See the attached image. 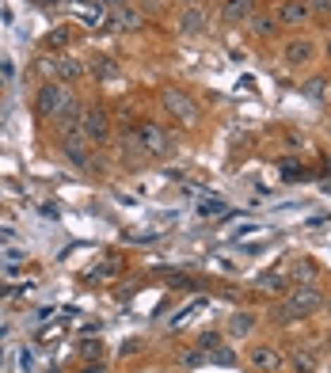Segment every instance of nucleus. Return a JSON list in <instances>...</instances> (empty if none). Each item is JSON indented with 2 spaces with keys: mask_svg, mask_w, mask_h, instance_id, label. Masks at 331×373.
Listing matches in <instances>:
<instances>
[{
  "mask_svg": "<svg viewBox=\"0 0 331 373\" xmlns=\"http://www.w3.org/2000/svg\"><path fill=\"white\" fill-rule=\"evenodd\" d=\"M293 373H316V366H320V358H316V350H293Z\"/></svg>",
  "mask_w": 331,
  "mask_h": 373,
  "instance_id": "13",
  "label": "nucleus"
},
{
  "mask_svg": "<svg viewBox=\"0 0 331 373\" xmlns=\"http://www.w3.org/2000/svg\"><path fill=\"white\" fill-rule=\"evenodd\" d=\"M221 335H217V331H202V339H198V350H202V354H210L213 347H221Z\"/></svg>",
  "mask_w": 331,
  "mask_h": 373,
  "instance_id": "21",
  "label": "nucleus"
},
{
  "mask_svg": "<svg viewBox=\"0 0 331 373\" xmlns=\"http://www.w3.org/2000/svg\"><path fill=\"white\" fill-rule=\"evenodd\" d=\"M255 328V316L251 312H232L229 316V335H236V339H240V335H248Z\"/></svg>",
  "mask_w": 331,
  "mask_h": 373,
  "instance_id": "15",
  "label": "nucleus"
},
{
  "mask_svg": "<svg viewBox=\"0 0 331 373\" xmlns=\"http://www.w3.org/2000/svg\"><path fill=\"white\" fill-rule=\"evenodd\" d=\"M61 156L69 164H77V167H88L92 164V141L80 134V129H65V137H61Z\"/></svg>",
  "mask_w": 331,
  "mask_h": 373,
  "instance_id": "6",
  "label": "nucleus"
},
{
  "mask_svg": "<svg viewBox=\"0 0 331 373\" xmlns=\"http://www.w3.org/2000/svg\"><path fill=\"white\" fill-rule=\"evenodd\" d=\"M327 347H331V335H327Z\"/></svg>",
  "mask_w": 331,
  "mask_h": 373,
  "instance_id": "29",
  "label": "nucleus"
},
{
  "mask_svg": "<svg viewBox=\"0 0 331 373\" xmlns=\"http://www.w3.org/2000/svg\"><path fill=\"white\" fill-rule=\"evenodd\" d=\"M305 96H312V99H327V77H312V80H305Z\"/></svg>",
  "mask_w": 331,
  "mask_h": 373,
  "instance_id": "19",
  "label": "nucleus"
},
{
  "mask_svg": "<svg viewBox=\"0 0 331 373\" xmlns=\"http://www.w3.org/2000/svg\"><path fill=\"white\" fill-rule=\"evenodd\" d=\"M42 4H46V8H50V4H58V0H42Z\"/></svg>",
  "mask_w": 331,
  "mask_h": 373,
  "instance_id": "28",
  "label": "nucleus"
},
{
  "mask_svg": "<svg viewBox=\"0 0 331 373\" xmlns=\"http://www.w3.org/2000/svg\"><path fill=\"white\" fill-rule=\"evenodd\" d=\"M111 274H118V263H115V259H103V263H96V267L88 270L92 282H107Z\"/></svg>",
  "mask_w": 331,
  "mask_h": 373,
  "instance_id": "17",
  "label": "nucleus"
},
{
  "mask_svg": "<svg viewBox=\"0 0 331 373\" xmlns=\"http://www.w3.org/2000/svg\"><path fill=\"white\" fill-rule=\"evenodd\" d=\"M69 42V31L65 27H58V31H50V46H65Z\"/></svg>",
  "mask_w": 331,
  "mask_h": 373,
  "instance_id": "24",
  "label": "nucleus"
},
{
  "mask_svg": "<svg viewBox=\"0 0 331 373\" xmlns=\"http://www.w3.org/2000/svg\"><path fill=\"white\" fill-rule=\"evenodd\" d=\"M122 4H126V0H103L99 8H122Z\"/></svg>",
  "mask_w": 331,
  "mask_h": 373,
  "instance_id": "26",
  "label": "nucleus"
},
{
  "mask_svg": "<svg viewBox=\"0 0 331 373\" xmlns=\"http://www.w3.org/2000/svg\"><path fill=\"white\" fill-rule=\"evenodd\" d=\"M206 362H213V366H236V354L221 343V347H213L210 354H206Z\"/></svg>",
  "mask_w": 331,
  "mask_h": 373,
  "instance_id": "18",
  "label": "nucleus"
},
{
  "mask_svg": "<svg viewBox=\"0 0 331 373\" xmlns=\"http://www.w3.org/2000/svg\"><path fill=\"white\" fill-rule=\"evenodd\" d=\"M221 15H225V23H248L255 15V0H225Z\"/></svg>",
  "mask_w": 331,
  "mask_h": 373,
  "instance_id": "9",
  "label": "nucleus"
},
{
  "mask_svg": "<svg viewBox=\"0 0 331 373\" xmlns=\"http://www.w3.org/2000/svg\"><path fill=\"white\" fill-rule=\"evenodd\" d=\"M259 286H263V290H282V286H286V278H282V274H263Z\"/></svg>",
  "mask_w": 331,
  "mask_h": 373,
  "instance_id": "22",
  "label": "nucleus"
},
{
  "mask_svg": "<svg viewBox=\"0 0 331 373\" xmlns=\"http://www.w3.org/2000/svg\"><path fill=\"white\" fill-rule=\"evenodd\" d=\"M248 358H251V366L259 373H278L282 366H286V354H282L278 347H255Z\"/></svg>",
  "mask_w": 331,
  "mask_h": 373,
  "instance_id": "7",
  "label": "nucleus"
},
{
  "mask_svg": "<svg viewBox=\"0 0 331 373\" xmlns=\"http://www.w3.org/2000/svg\"><path fill=\"white\" fill-rule=\"evenodd\" d=\"M202 362H206L202 350H187V354H183V366H202Z\"/></svg>",
  "mask_w": 331,
  "mask_h": 373,
  "instance_id": "23",
  "label": "nucleus"
},
{
  "mask_svg": "<svg viewBox=\"0 0 331 373\" xmlns=\"http://www.w3.org/2000/svg\"><path fill=\"white\" fill-rule=\"evenodd\" d=\"M137 141H141V153L145 156H168L172 153V137H168L164 126H156V122H141Z\"/></svg>",
  "mask_w": 331,
  "mask_h": 373,
  "instance_id": "4",
  "label": "nucleus"
},
{
  "mask_svg": "<svg viewBox=\"0 0 331 373\" xmlns=\"http://www.w3.org/2000/svg\"><path fill=\"white\" fill-rule=\"evenodd\" d=\"M115 27H122V31H141L145 20H141V12L134 4H122V8H115Z\"/></svg>",
  "mask_w": 331,
  "mask_h": 373,
  "instance_id": "10",
  "label": "nucleus"
},
{
  "mask_svg": "<svg viewBox=\"0 0 331 373\" xmlns=\"http://www.w3.org/2000/svg\"><path fill=\"white\" fill-rule=\"evenodd\" d=\"M179 31H183V34H202L206 31V15L198 12V8H187L183 20H179Z\"/></svg>",
  "mask_w": 331,
  "mask_h": 373,
  "instance_id": "12",
  "label": "nucleus"
},
{
  "mask_svg": "<svg viewBox=\"0 0 331 373\" xmlns=\"http://www.w3.org/2000/svg\"><path fill=\"white\" fill-rule=\"evenodd\" d=\"M46 69H54V72H58V77H65V80H77L80 72H84V65L73 61V58H61V61H46Z\"/></svg>",
  "mask_w": 331,
  "mask_h": 373,
  "instance_id": "14",
  "label": "nucleus"
},
{
  "mask_svg": "<svg viewBox=\"0 0 331 373\" xmlns=\"http://www.w3.org/2000/svg\"><path fill=\"white\" fill-rule=\"evenodd\" d=\"M35 107H39L42 118H65L73 107H77V96H73L69 84L50 80V84H42V88H39V99H35Z\"/></svg>",
  "mask_w": 331,
  "mask_h": 373,
  "instance_id": "2",
  "label": "nucleus"
},
{
  "mask_svg": "<svg viewBox=\"0 0 331 373\" xmlns=\"http://www.w3.org/2000/svg\"><path fill=\"white\" fill-rule=\"evenodd\" d=\"M92 72H96V77H103V80H115V77H118V65L111 61V58H99L96 65H92Z\"/></svg>",
  "mask_w": 331,
  "mask_h": 373,
  "instance_id": "20",
  "label": "nucleus"
},
{
  "mask_svg": "<svg viewBox=\"0 0 331 373\" xmlns=\"http://www.w3.org/2000/svg\"><path fill=\"white\" fill-rule=\"evenodd\" d=\"M312 8L305 4V0H282L278 4V23H289V27H301L308 20Z\"/></svg>",
  "mask_w": 331,
  "mask_h": 373,
  "instance_id": "8",
  "label": "nucleus"
},
{
  "mask_svg": "<svg viewBox=\"0 0 331 373\" xmlns=\"http://www.w3.org/2000/svg\"><path fill=\"white\" fill-rule=\"evenodd\" d=\"M312 8L316 12H331V0H312Z\"/></svg>",
  "mask_w": 331,
  "mask_h": 373,
  "instance_id": "25",
  "label": "nucleus"
},
{
  "mask_svg": "<svg viewBox=\"0 0 331 373\" xmlns=\"http://www.w3.org/2000/svg\"><path fill=\"white\" fill-rule=\"evenodd\" d=\"M251 31L259 34V39H270L274 31H278V20H274V15H251Z\"/></svg>",
  "mask_w": 331,
  "mask_h": 373,
  "instance_id": "16",
  "label": "nucleus"
},
{
  "mask_svg": "<svg viewBox=\"0 0 331 373\" xmlns=\"http://www.w3.org/2000/svg\"><path fill=\"white\" fill-rule=\"evenodd\" d=\"M320 305H324V293H320L316 286H297V290H293L286 301L274 309V320H278V324H293V320H301V316H312Z\"/></svg>",
  "mask_w": 331,
  "mask_h": 373,
  "instance_id": "1",
  "label": "nucleus"
},
{
  "mask_svg": "<svg viewBox=\"0 0 331 373\" xmlns=\"http://www.w3.org/2000/svg\"><path fill=\"white\" fill-rule=\"evenodd\" d=\"M80 134L88 137L92 145H103L111 137V118H107V110L103 107H88L80 115Z\"/></svg>",
  "mask_w": 331,
  "mask_h": 373,
  "instance_id": "5",
  "label": "nucleus"
},
{
  "mask_svg": "<svg viewBox=\"0 0 331 373\" xmlns=\"http://www.w3.org/2000/svg\"><path fill=\"white\" fill-rule=\"evenodd\" d=\"M73 4H77V8H84V4H88V0H73Z\"/></svg>",
  "mask_w": 331,
  "mask_h": 373,
  "instance_id": "27",
  "label": "nucleus"
},
{
  "mask_svg": "<svg viewBox=\"0 0 331 373\" xmlns=\"http://www.w3.org/2000/svg\"><path fill=\"white\" fill-rule=\"evenodd\" d=\"M312 42L308 39H293L289 46H286V65H308L312 61Z\"/></svg>",
  "mask_w": 331,
  "mask_h": 373,
  "instance_id": "11",
  "label": "nucleus"
},
{
  "mask_svg": "<svg viewBox=\"0 0 331 373\" xmlns=\"http://www.w3.org/2000/svg\"><path fill=\"white\" fill-rule=\"evenodd\" d=\"M160 103H164L168 115H172L175 122H183V126H198V122H202V107H198L187 91H179V88H164V91H160Z\"/></svg>",
  "mask_w": 331,
  "mask_h": 373,
  "instance_id": "3",
  "label": "nucleus"
},
{
  "mask_svg": "<svg viewBox=\"0 0 331 373\" xmlns=\"http://www.w3.org/2000/svg\"><path fill=\"white\" fill-rule=\"evenodd\" d=\"M327 53H331V42H327Z\"/></svg>",
  "mask_w": 331,
  "mask_h": 373,
  "instance_id": "30",
  "label": "nucleus"
}]
</instances>
